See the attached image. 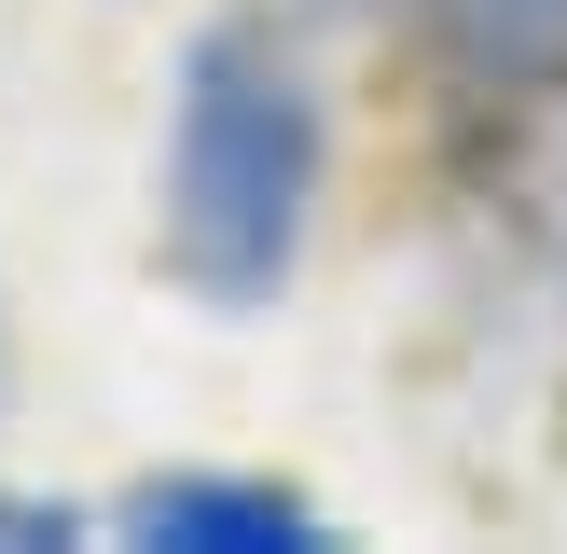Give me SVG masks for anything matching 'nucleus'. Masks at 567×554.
Masks as SVG:
<instances>
[{
	"label": "nucleus",
	"instance_id": "1",
	"mask_svg": "<svg viewBox=\"0 0 567 554\" xmlns=\"http://www.w3.org/2000/svg\"><path fill=\"white\" fill-rule=\"evenodd\" d=\"M332 181L319 83L264 28H194L181 98H166V166H153V249L194 305H277L305 264V222Z\"/></svg>",
	"mask_w": 567,
	"mask_h": 554
},
{
	"label": "nucleus",
	"instance_id": "2",
	"mask_svg": "<svg viewBox=\"0 0 567 554\" xmlns=\"http://www.w3.org/2000/svg\"><path fill=\"white\" fill-rule=\"evenodd\" d=\"M138 541H181V554H305L319 541V513H305L291 485H264V471H166V485H138Z\"/></svg>",
	"mask_w": 567,
	"mask_h": 554
},
{
	"label": "nucleus",
	"instance_id": "3",
	"mask_svg": "<svg viewBox=\"0 0 567 554\" xmlns=\"http://www.w3.org/2000/svg\"><path fill=\"white\" fill-rule=\"evenodd\" d=\"M430 42L471 98H567V0H430Z\"/></svg>",
	"mask_w": 567,
	"mask_h": 554
},
{
	"label": "nucleus",
	"instance_id": "4",
	"mask_svg": "<svg viewBox=\"0 0 567 554\" xmlns=\"http://www.w3.org/2000/svg\"><path fill=\"white\" fill-rule=\"evenodd\" d=\"M0 541H70V513H42V499H0Z\"/></svg>",
	"mask_w": 567,
	"mask_h": 554
}]
</instances>
